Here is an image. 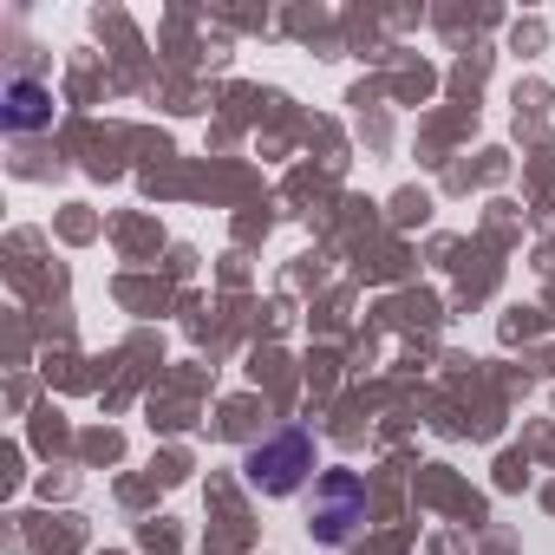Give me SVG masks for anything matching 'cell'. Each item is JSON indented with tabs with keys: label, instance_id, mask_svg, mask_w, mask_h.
I'll list each match as a JSON object with an SVG mask.
<instances>
[{
	"label": "cell",
	"instance_id": "7a4b0ae2",
	"mask_svg": "<svg viewBox=\"0 0 555 555\" xmlns=\"http://www.w3.org/2000/svg\"><path fill=\"white\" fill-rule=\"evenodd\" d=\"M360 522H366V483H360V477H347V470L321 477V503H314V542L340 548V542H347Z\"/></svg>",
	"mask_w": 555,
	"mask_h": 555
},
{
	"label": "cell",
	"instance_id": "3957f363",
	"mask_svg": "<svg viewBox=\"0 0 555 555\" xmlns=\"http://www.w3.org/2000/svg\"><path fill=\"white\" fill-rule=\"evenodd\" d=\"M0 125H8V131H47L53 125V86L8 79V92H0Z\"/></svg>",
	"mask_w": 555,
	"mask_h": 555
},
{
	"label": "cell",
	"instance_id": "6da1fadb",
	"mask_svg": "<svg viewBox=\"0 0 555 555\" xmlns=\"http://www.w3.org/2000/svg\"><path fill=\"white\" fill-rule=\"evenodd\" d=\"M321 457H314V438L308 431H274L268 444H255L248 457H242V470H248V483L261 490V496H288V490H301V477L314 470Z\"/></svg>",
	"mask_w": 555,
	"mask_h": 555
}]
</instances>
